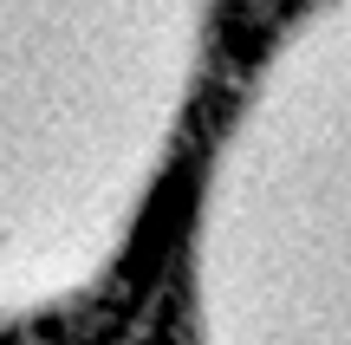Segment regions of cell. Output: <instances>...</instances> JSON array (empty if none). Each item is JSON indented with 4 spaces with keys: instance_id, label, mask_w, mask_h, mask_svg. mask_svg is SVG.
Here are the masks:
<instances>
[{
    "instance_id": "1",
    "label": "cell",
    "mask_w": 351,
    "mask_h": 345,
    "mask_svg": "<svg viewBox=\"0 0 351 345\" xmlns=\"http://www.w3.org/2000/svg\"><path fill=\"white\" fill-rule=\"evenodd\" d=\"M221 0H0V326L130 254L202 98Z\"/></svg>"
},
{
    "instance_id": "2",
    "label": "cell",
    "mask_w": 351,
    "mask_h": 345,
    "mask_svg": "<svg viewBox=\"0 0 351 345\" xmlns=\"http://www.w3.org/2000/svg\"><path fill=\"white\" fill-rule=\"evenodd\" d=\"M189 345H351V0H306L215 130Z\"/></svg>"
}]
</instances>
